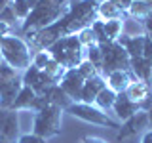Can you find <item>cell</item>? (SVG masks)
<instances>
[{
	"label": "cell",
	"instance_id": "484cf974",
	"mask_svg": "<svg viewBox=\"0 0 152 143\" xmlns=\"http://www.w3.org/2000/svg\"><path fill=\"white\" fill-rule=\"evenodd\" d=\"M12 8H13V12H15L19 21H25L28 17V13H31V10H32L28 0H12Z\"/></svg>",
	"mask_w": 152,
	"mask_h": 143
},
{
	"label": "cell",
	"instance_id": "7a4b0ae2",
	"mask_svg": "<svg viewBox=\"0 0 152 143\" xmlns=\"http://www.w3.org/2000/svg\"><path fill=\"white\" fill-rule=\"evenodd\" d=\"M0 54H2L4 63L13 67L15 71H25L32 63L31 48L21 36L0 35Z\"/></svg>",
	"mask_w": 152,
	"mask_h": 143
},
{
	"label": "cell",
	"instance_id": "ffe728a7",
	"mask_svg": "<svg viewBox=\"0 0 152 143\" xmlns=\"http://www.w3.org/2000/svg\"><path fill=\"white\" fill-rule=\"evenodd\" d=\"M126 13L122 10H118L110 0H101L97 8V17L103 19V21H112V19H124Z\"/></svg>",
	"mask_w": 152,
	"mask_h": 143
},
{
	"label": "cell",
	"instance_id": "60d3db41",
	"mask_svg": "<svg viewBox=\"0 0 152 143\" xmlns=\"http://www.w3.org/2000/svg\"><path fill=\"white\" fill-rule=\"evenodd\" d=\"M8 29H10V25H6V23L0 21V35H8Z\"/></svg>",
	"mask_w": 152,
	"mask_h": 143
},
{
	"label": "cell",
	"instance_id": "6da1fadb",
	"mask_svg": "<svg viewBox=\"0 0 152 143\" xmlns=\"http://www.w3.org/2000/svg\"><path fill=\"white\" fill-rule=\"evenodd\" d=\"M70 0H61V2H50V4H40V6L32 8L28 17L21 23V31L25 32H38L42 29L53 25L55 21H59L70 10Z\"/></svg>",
	"mask_w": 152,
	"mask_h": 143
},
{
	"label": "cell",
	"instance_id": "44dd1931",
	"mask_svg": "<svg viewBox=\"0 0 152 143\" xmlns=\"http://www.w3.org/2000/svg\"><path fill=\"white\" fill-rule=\"evenodd\" d=\"M21 80H23V86H28V88H32L34 92H38V88H40V80H42V71L31 63L28 69L23 71Z\"/></svg>",
	"mask_w": 152,
	"mask_h": 143
},
{
	"label": "cell",
	"instance_id": "603a6c76",
	"mask_svg": "<svg viewBox=\"0 0 152 143\" xmlns=\"http://www.w3.org/2000/svg\"><path fill=\"white\" fill-rule=\"evenodd\" d=\"M42 71H44V73H46L48 76H50V78L53 80V82H57V84H59V80L63 78V74H65L69 69H65V67L61 65L59 61H55L53 57H51V59H50V63H48V65H46Z\"/></svg>",
	"mask_w": 152,
	"mask_h": 143
},
{
	"label": "cell",
	"instance_id": "f35d334b",
	"mask_svg": "<svg viewBox=\"0 0 152 143\" xmlns=\"http://www.w3.org/2000/svg\"><path fill=\"white\" fill-rule=\"evenodd\" d=\"M10 109H4V107H0V130H2V126H4V120H6V114H8Z\"/></svg>",
	"mask_w": 152,
	"mask_h": 143
},
{
	"label": "cell",
	"instance_id": "cb8c5ba5",
	"mask_svg": "<svg viewBox=\"0 0 152 143\" xmlns=\"http://www.w3.org/2000/svg\"><path fill=\"white\" fill-rule=\"evenodd\" d=\"M124 31V21L122 19H112V21H104V32H107V38L112 42H116L118 38L122 36Z\"/></svg>",
	"mask_w": 152,
	"mask_h": 143
},
{
	"label": "cell",
	"instance_id": "d4e9b609",
	"mask_svg": "<svg viewBox=\"0 0 152 143\" xmlns=\"http://www.w3.org/2000/svg\"><path fill=\"white\" fill-rule=\"evenodd\" d=\"M86 59L91 61V63L97 67L99 74H101V65H103V54H101V48H99V44H93L89 48H86Z\"/></svg>",
	"mask_w": 152,
	"mask_h": 143
},
{
	"label": "cell",
	"instance_id": "f1b7e54d",
	"mask_svg": "<svg viewBox=\"0 0 152 143\" xmlns=\"http://www.w3.org/2000/svg\"><path fill=\"white\" fill-rule=\"evenodd\" d=\"M76 71L80 73V76H82L84 80H88V78H91V76L95 74H99V71H97V67H95L91 61H88V59H84L82 63H80L78 67H76Z\"/></svg>",
	"mask_w": 152,
	"mask_h": 143
},
{
	"label": "cell",
	"instance_id": "ab89813d",
	"mask_svg": "<svg viewBox=\"0 0 152 143\" xmlns=\"http://www.w3.org/2000/svg\"><path fill=\"white\" fill-rule=\"evenodd\" d=\"M145 23V31H146V35L152 36V17L150 19H146V21H142Z\"/></svg>",
	"mask_w": 152,
	"mask_h": 143
},
{
	"label": "cell",
	"instance_id": "e0dca14e",
	"mask_svg": "<svg viewBox=\"0 0 152 143\" xmlns=\"http://www.w3.org/2000/svg\"><path fill=\"white\" fill-rule=\"evenodd\" d=\"M0 136L10 139V141H15L19 137V114H17V111H13V109L8 111L4 126H2V130H0Z\"/></svg>",
	"mask_w": 152,
	"mask_h": 143
},
{
	"label": "cell",
	"instance_id": "8fae6325",
	"mask_svg": "<svg viewBox=\"0 0 152 143\" xmlns=\"http://www.w3.org/2000/svg\"><path fill=\"white\" fill-rule=\"evenodd\" d=\"M21 88H23L21 76H17L13 80H8V82H0V107L12 109V105L15 101L17 94L21 92Z\"/></svg>",
	"mask_w": 152,
	"mask_h": 143
},
{
	"label": "cell",
	"instance_id": "ba28073f",
	"mask_svg": "<svg viewBox=\"0 0 152 143\" xmlns=\"http://www.w3.org/2000/svg\"><path fill=\"white\" fill-rule=\"evenodd\" d=\"M84 82L86 80L80 76V73L76 69H69L66 73L63 74V78L59 80V86L63 88V92L72 99L74 103L80 101V95H82V88H84Z\"/></svg>",
	"mask_w": 152,
	"mask_h": 143
},
{
	"label": "cell",
	"instance_id": "b9f144b4",
	"mask_svg": "<svg viewBox=\"0 0 152 143\" xmlns=\"http://www.w3.org/2000/svg\"><path fill=\"white\" fill-rule=\"evenodd\" d=\"M10 4H12V0H0V12H2L4 8H8Z\"/></svg>",
	"mask_w": 152,
	"mask_h": 143
},
{
	"label": "cell",
	"instance_id": "f546056e",
	"mask_svg": "<svg viewBox=\"0 0 152 143\" xmlns=\"http://www.w3.org/2000/svg\"><path fill=\"white\" fill-rule=\"evenodd\" d=\"M50 59H51V54L48 50H40V52H36L34 55H32V65L38 67V69H44V67L50 63Z\"/></svg>",
	"mask_w": 152,
	"mask_h": 143
},
{
	"label": "cell",
	"instance_id": "4fadbf2b",
	"mask_svg": "<svg viewBox=\"0 0 152 143\" xmlns=\"http://www.w3.org/2000/svg\"><path fill=\"white\" fill-rule=\"evenodd\" d=\"M104 78H107V88H110L116 94H124L127 90V86L135 80V76L131 74V71H114Z\"/></svg>",
	"mask_w": 152,
	"mask_h": 143
},
{
	"label": "cell",
	"instance_id": "277c9868",
	"mask_svg": "<svg viewBox=\"0 0 152 143\" xmlns=\"http://www.w3.org/2000/svg\"><path fill=\"white\" fill-rule=\"evenodd\" d=\"M63 109L50 105L44 111L34 113L32 118V133L44 137V139H51L61 133V122H63Z\"/></svg>",
	"mask_w": 152,
	"mask_h": 143
},
{
	"label": "cell",
	"instance_id": "2e32d148",
	"mask_svg": "<svg viewBox=\"0 0 152 143\" xmlns=\"http://www.w3.org/2000/svg\"><path fill=\"white\" fill-rule=\"evenodd\" d=\"M38 97V94L34 92L32 88H28V86H23L21 92L17 94L15 101H13L12 109L13 111H32V105H34V99Z\"/></svg>",
	"mask_w": 152,
	"mask_h": 143
},
{
	"label": "cell",
	"instance_id": "f6af8a7d",
	"mask_svg": "<svg viewBox=\"0 0 152 143\" xmlns=\"http://www.w3.org/2000/svg\"><path fill=\"white\" fill-rule=\"evenodd\" d=\"M4 63V59H2V54H0V65H2Z\"/></svg>",
	"mask_w": 152,
	"mask_h": 143
},
{
	"label": "cell",
	"instance_id": "1f68e13d",
	"mask_svg": "<svg viewBox=\"0 0 152 143\" xmlns=\"http://www.w3.org/2000/svg\"><path fill=\"white\" fill-rule=\"evenodd\" d=\"M0 21L6 23V25H12L13 21H17V15H15V12H13L12 4H10L8 8H4L2 12H0Z\"/></svg>",
	"mask_w": 152,
	"mask_h": 143
},
{
	"label": "cell",
	"instance_id": "5bb4252c",
	"mask_svg": "<svg viewBox=\"0 0 152 143\" xmlns=\"http://www.w3.org/2000/svg\"><path fill=\"white\" fill-rule=\"evenodd\" d=\"M129 71L137 80L142 82H152V61L145 59V57H133L129 61Z\"/></svg>",
	"mask_w": 152,
	"mask_h": 143
},
{
	"label": "cell",
	"instance_id": "3957f363",
	"mask_svg": "<svg viewBox=\"0 0 152 143\" xmlns=\"http://www.w3.org/2000/svg\"><path fill=\"white\" fill-rule=\"evenodd\" d=\"M48 52L51 54L55 61H59L65 69H76L82 61L86 59V50L80 44L78 36L70 35V36H63L57 42H53Z\"/></svg>",
	"mask_w": 152,
	"mask_h": 143
},
{
	"label": "cell",
	"instance_id": "d590c367",
	"mask_svg": "<svg viewBox=\"0 0 152 143\" xmlns=\"http://www.w3.org/2000/svg\"><path fill=\"white\" fill-rule=\"evenodd\" d=\"M50 2H61V0H28L31 8H36V6H40V4H50Z\"/></svg>",
	"mask_w": 152,
	"mask_h": 143
},
{
	"label": "cell",
	"instance_id": "8992f818",
	"mask_svg": "<svg viewBox=\"0 0 152 143\" xmlns=\"http://www.w3.org/2000/svg\"><path fill=\"white\" fill-rule=\"evenodd\" d=\"M103 54V65H101V74L107 76L114 71H129V61L131 57L124 50L118 42H107V44H99Z\"/></svg>",
	"mask_w": 152,
	"mask_h": 143
},
{
	"label": "cell",
	"instance_id": "8d00e7d4",
	"mask_svg": "<svg viewBox=\"0 0 152 143\" xmlns=\"http://www.w3.org/2000/svg\"><path fill=\"white\" fill-rule=\"evenodd\" d=\"M141 143H152V128H148L145 133H142V139Z\"/></svg>",
	"mask_w": 152,
	"mask_h": 143
},
{
	"label": "cell",
	"instance_id": "4316f807",
	"mask_svg": "<svg viewBox=\"0 0 152 143\" xmlns=\"http://www.w3.org/2000/svg\"><path fill=\"white\" fill-rule=\"evenodd\" d=\"M76 36H78V40H80V44H82L84 50H86V48H89V46H93V44H97V38H95V32L91 31V27L82 29Z\"/></svg>",
	"mask_w": 152,
	"mask_h": 143
},
{
	"label": "cell",
	"instance_id": "74e56055",
	"mask_svg": "<svg viewBox=\"0 0 152 143\" xmlns=\"http://www.w3.org/2000/svg\"><path fill=\"white\" fill-rule=\"evenodd\" d=\"M80 143H107V141L101 139V137H84Z\"/></svg>",
	"mask_w": 152,
	"mask_h": 143
},
{
	"label": "cell",
	"instance_id": "836d02e7",
	"mask_svg": "<svg viewBox=\"0 0 152 143\" xmlns=\"http://www.w3.org/2000/svg\"><path fill=\"white\" fill-rule=\"evenodd\" d=\"M110 2L116 6L118 10H122L124 13H127V10L131 8V4H133V0H110Z\"/></svg>",
	"mask_w": 152,
	"mask_h": 143
},
{
	"label": "cell",
	"instance_id": "9a60e30c",
	"mask_svg": "<svg viewBox=\"0 0 152 143\" xmlns=\"http://www.w3.org/2000/svg\"><path fill=\"white\" fill-rule=\"evenodd\" d=\"M44 97L50 101V105H55V107H59V109H63V111H66V109L70 107L74 101L69 97L65 92H63V88H61L59 84H53V86H50V88L46 90L44 94Z\"/></svg>",
	"mask_w": 152,
	"mask_h": 143
},
{
	"label": "cell",
	"instance_id": "7402d4cb",
	"mask_svg": "<svg viewBox=\"0 0 152 143\" xmlns=\"http://www.w3.org/2000/svg\"><path fill=\"white\" fill-rule=\"evenodd\" d=\"M116 92H112L110 88H104V90H101L99 92V95H97V99H95V107H99L101 111H112V105H114V101H116Z\"/></svg>",
	"mask_w": 152,
	"mask_h": 143
},
{
	"label": "cell",
	"instance_id": "ac0fdd59",
	"mask_svg": "<svg viewBox=\"0 0 152 143\" xmlns=\"http://www.w3.org/2000/svg\"><path fill=\"white\" fill-rule=\"evenodd\" d=\"M126 95L131 99V101L141 103L142 99H146L148 95H152V92H150V84H146V82H142V80H137V78H135L129 86H127Z\"/></svg>",
	"mask_w": 152,
	"mask_h": 143
},
{
	"label": "cell",
	"instance_id": "30bf717a",
	"mask_svg": "<svg viewBox=\"0 0 152 143\" xmlns=\"http://www.w3.org/2000/svg\"><path fill=\"white\" fill-rule=\"evenodd\" d=\"M139 111H141L139 103L131 101V99L126 95V92L116 95V101H114V105H112V113L116 114V118H118L120 122L127 120L129 116H133V114L139 113Z\"/></svg>",
	"mask_w": 152,
	"mask_h": 143
},
{
	"label": "cell",
	"instance_id": "83f0119b",
	"mask_svg": "<svg viewBox=\"0 0 152 143\" xmlns=\"http://www.w3.org/2000/svg\"><path fill=\"white\" fill-rule=\"evenodd\" d=\"M91 31L95 32V38H97V44H107V42H112L107 38V32H104V21L103 19H95L91 23Z\"/></svg>",
	"mask_w": 152,
	"mask_h": 143
},
{
	"label": "cell",
	"instance_id": "5b68a950",
	"mask_svg": "<svg viewBox=\"0 0 152 143\" xmlns=\"http://www.w3.org/2000/svg\"><path fill=\"white\" fill-rule=\"evenodd\" d=\"M66 113H70L74 118H80L84 122H89V124H95V126H103V128H110V130H120L122 124L118 120L110 118L104 111H101L99 107L95 105H88V103H72Z\"/></svg>",
	"mask_w": 152,
	"mask_h": 143
},
{
	"label": "cell",
	"instance_id": "52a82bcc",
	"mask_svg": "<svg viewBox=\"0 0 152 143\" xmlns=\"http://www.w3.org/2000/svg\"><path fill=\"white\" fill-rule=\"evenodd\" d=\"M148 128L150 126H148V116H146V113L139 111V113L133 114V116H129L127 120L122 122L116 137H118V141H122V139H127V137L137 136V133H145Z\"/></svg>",
	"mask_w": 152,
	"mask_h": 143
},
{
	"label": "cell",
	"instance_id": "9c48e42d",
	"mask_svg": "<svg viewBox=\"0 0 152 143\" xmlns=\"http://www.w3.org/2000/svg\"><path fill=\"white\" fill-rule=\"evenodd\" d=\"M107 88V78L103 74H95L91 78H88L84 82V88H82V95H80V103H88V105H93L95 99L101 90Z\"/></svg>",
	"mask_w": 152,
	"mask_h": 143
},
{
	"label": "cell",
	"instance_id": "d6a6232c",
	"mask_svg": "<svg viewBox=\"0 0 152 143\" xmlns=\"http://www.w3.org/2000/svg\"><path fill=\"white\" fill-rule=\"evenodd\" d=\"M15 143H48V139L36 136V133H23V136L17 137Z\"/></svg>",
	"mask_w": 152,
	"mask_h": 143
},
{
	"label": "cell",
	"instance_id": "bcb514c9",
	"mask_svg": "<svg viewBox=\"0 0 152 143\" xmlns=\"http://www.w3.org/2000/svg\"><path fill=\"white\" fill-rule=\"evenodd\" d=\"M145 2H152V0H145Z\"/></svg>",
	"mask_w": 152,
	"mask_h": 143
},
{
	"label": "cell",
	"instance_id": "7c38bea8",
	"mask_svg": "<svg viewBox=\"0 0 152 143\" xmlns=\"http://www.w3.org/2000/svg\"><path fill=\"white\" fill-rule=\"evenodd\" d=\"M145 40H146V35H122L116 42L120 46H124V50L127 52V55L133 59V57H142Z\"/></svg>",
	"mask_w": 152,
	"mask_h": 143
},
{
	"label": "cell",
	"instance_id": "ee69618b",
	"mask_svg": "<svg viewBox=\"0 0 152 143\" xmlns=\"http://www.w3.org/2000/svg\"><path fill=\"white\" fill-rule=\"evenodd\" d=\"M0 143H15V141H10V139H6V137L0 136Z\"/></svg>",
	"mask_w": 152,
	"mask_h": 143
},
{
	"label": "cell",
	"instance_id": "7dc6e473",
	"mask_svg": "<svg viewBox=\"0 0 152 143\" xmlns=\"http://www.w3.org/2000/svg\"><path fill=\"white\" fill-rule=\"evenodd\" d=\"M150 38H152V36H150Z\"/></svg>",
	"mask_w": 152,
	"mask_h": 143
},
{
	"label": "cell",
	"instance_id": "e575fe53",
	"mask_svg": "<svg viewBox=\"0 0 152 143\" xmlns=\"http://www.w3.org/2000/svg\"><path fill=\"white\" fill-rule=\"evenodd\" d=\"M142 57L145 59L152 61V38L146 35V40H145V50H142Z\"/></svg>",
	"mask_w": 152,
	"mask_h": 143
},
{
	"label": "cell",
	"instance_id": "4dcf8cb0",
	"mask_svg": "<svg viewBox=\"0 0 152 143\" xmlns=\"http://www.w3.org/2000/svg\"><path fill=\"white\" fill-rule=\"evenodd\" d=\"M19 76V71H15L13 67H10L8 63L0 65V82H8V80H13Z\"/></svg>",
	"mask_w": 152,
	"mask_h": 143
},
{
	"label": "cell",
	"instance_id": "d6986e66",
	"mask_svg": "<svg viewBox=\"0 0 152 143\" xmlns=\"http://www.w3.org/2000/svg\"><path fill=\"white\" fill-rule=\"evenodd\" d=\"M127 15L137 19V21H146L152 17V2H145V0H133L131 8L127 10Z\"/></svg>",
	"mask_w": 152,
	"mask_h": 143
},
{
	"label": "cell",
	"instance_id": "7bdbcfd3",
	"mask_svg": "<svg viewBox=\"0 0 152 143\" xmlns=\"http://www.w3.org/2000/svg\"><path fill=\"white\" fill-rule=\"evenodd\" d=\"M146 116H148V126L152 128V105H150V109L146 111Z\"/></svg>",
	"mask_w": 152,
	"mask_h": 143
}]
</instances>
